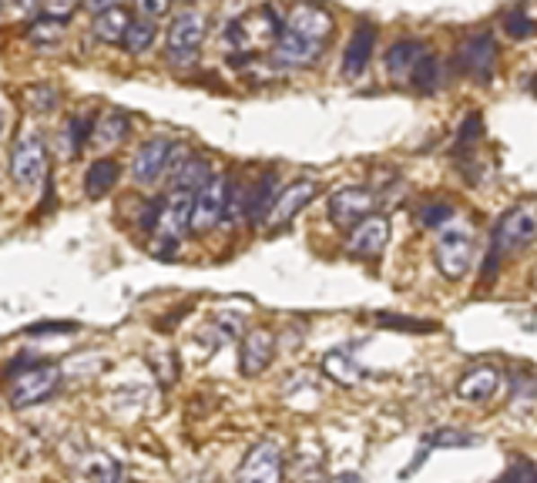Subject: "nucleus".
<instances>
[{
	"label": "nucleus",
	"mask_w": 537,
	"mask_h": 483,
	"mask_svg": "<svg viewBox=\"0 0 537 483\" xmlns=\"http://www.w3.org/2000/svg\"><path fill=\"white\" fill-rule=\"evenodd\" d=\"M282 31L286 27L279 24V17L276 11H268V7H256V11L242 13V17H235L225 31V40H229L235 51H245V54H259V51H268V48H276L282 38Z\"/></svg>",
	"instance_id": "obj_1"
},
{
	"label": "nucleus",
	"mask_w": 537,
	"mask_h": 483,
	"mask_svg": "<svg viewBox=\"0 0 537 483\" xmlns=\"http://www.w3.org/2000/svg\"><path fill=\"white\" fill-rule=\"evenodd\" d=\"M11 179L17 189H38L48 181V148L38 131H21L11 148Z\"/></svg>",
	"instance_id": "obj_2"
},
{
	"label": "nucleus",
	"mask_w": 537,
	"mask_h": 483,
	"mask_svg": "<svg viewBox=\"0 0 537 483\" xmlns=\"http://www.w3.org/2000/svg\"><path fill=\"white\" fill-rule=\"evenodd\" d=\"M537 239V208L531 205H514L504 215L497 218L494 225V249L490 252L497 255H511L527 249L531 242Z\"/></svg>",
	"instance_id": "obj_3"
},
{
	"label": "nucleus",
	"mask_w": 537,
	"mask_h": 483,
	"mask_svg": "<svg viewBox=\"0 0 537 483\" xmlns=\"http://www.w3.org/2000/svg\"><path fill=\"white\" fill-rule=\"evenodd\" d=\"M473 262V235L467 225H457V218L444 225L436 239V266L444 272V279H463Z\"/></svg>",
	"instance_id": "obj_4"
},
{
	"label": "nucleus",
	"mask_w": 537,
	"mask_h": 483,
	"mask_svg": "<svg viewBox=\"0 0 537 483\" xmlns=\"http://www.w3.org/2000/svg\"><path fill=\"white\" fill-rule=\"evenodd\" d=\"M205 34H208V27H205V17L198 11H181L172 27H168V38H165V51H168V61L175 64H189L195 61V54L202 48Z\"/></svg>",
	"instance_id": "obj_5"
},
{
	"label": "nucleus",
	"mask_w": 537,
	"mask_h": 483,
	"mask_svg": "<svg viewBox=\"0 0 537 483\" xmlns=\"http://www.w3.org/2000/svg\"><path fill=\"white\" fill-rule=\"evenodd\" d=\"M11 382V403L17 409L24 407H38L44 403L48 396L57 390V382H61V369L57 366H48V363H38V366L24 369L21 376H13Z\"/></svg>",
	"instance_id": "obj_6"
},
{
	"label": "nucleus",
	"mask_w": 537,
	"mask_h": 483,
	"mask_svg": "<svg viewBox=\"0 0 537 483\" xmlns=\"http://www.w3.org/2000/svg\"><path fill=\"white\" fill-rule=\"evenodd\" d=\"M229 175H212L202 189L195 191V218L192 232H212L216 225L225 222V208H229Z\"/></svg>",
	"instance_id": "obj_7"
},
{
	"label": "nucleus",
	"mask_w": 537,
	"mask_h": 483,
	"mask_svg": "<svg viewBox=\"0 0 537 483\" xmlns=\"http://www.w3.org/2000/svg\"><path fill=\"white\" fill-rule=\"evenodd\" d=\"M373 198L370 189H359V185H346V189H336L330 195V222L339 225V229H353L363 218L373 215Z\"/></svg>",
	"instance_id": "obj_8"
},
{
	"label": "nucleus",
	"mask_w": 537,
	"mask_h": 483,
	"mask_svg": "<svg viewBox=\"0 0 537 483\" xmlns=\"http://www.w3.org/2000/svg\"><path fill=\"white\" fill-rule=\"evenodd\" d=\"M172 152H175V141L172 138H165V135L148 138L131 158V179L141 181V185H154L172 165Z\"/></svg>",
	"instance_id": "obj_9"
},
{
	"label": "nucleus",
	"mask_w": 537,
	"mask_h": 483,
	"mask_svg": "<svg viewBox=\"0 0 537 483\" xmlns=\"http://www.w3.org/2000/svg\"><path fill=\"white\" fill-rule=\"evenodd\" d=\"M320 195V185L313 179H303V181H293V185H286V189L276 195V202H272V208H268V215H266V225L272 232L276 229H286L289 222H293L303 208H306L313 198Z\"/></svg>",
	"instance_id": "obj_10"
},
{
	"label": "nucleus",
	"mask_w": 537,
	"mask_h": 483,
	"mask_svg": "<svg viewBox=\"0 0 537 483\" xmlns=\"http://www.w3.org/2000/svg\"><path fill=\"white\" fill-rule=\"evenodd\" d=\"M457 67L467 77L487 84L494 77V67H497V44H494V38L484 31V34H473V38L463 40L461 54H457Z\"/></svg>",
	"instance_id": "obj_11"
},
{
	"label": "nucleus",
	"mask_w": 537,
	"mask_h": 483,
	"mask_svg": "<svg viewBox=\"0 0 537 483\" xmlns=\"http://www.w3.org/2000/svg\"><path fill=\"white\" fill-rule=\"evenodd\" d=\"M386 242H390V218L386 215H370L363 218L359 225L349 229V239H346V252L353 255V259H380L386 249Z\"/></svg>",
	"instance_id": "obj_12"
},
{
	"label": "nucleus",
	"mask_w": 537,
	"mask_h": 483,
	"mask_svg": "<svg viewBox=\"0 0 537 483\" xmlns=\"http://www.w3.org/2000/svg\"><path fill=\"white\" fill-rule=\"evenodd\" d=\"M192 218H195V191L175 189L165 198L162 222H158L154 235H165V239H181L185 232L192 229Z\"/></svg>",
	"instance_id": "obj_13"
},
{
	"label": "nucleus",
	"mask_w": 537,
	"mask_h": 483,
	"mask_svg": "<svg viewBox=\"0 0 537 483\" xmlns=\"http://www.w3.org/2000/svg\"><path fill=\"white\" fill-rule=\"evenodd\" d=\"M282 473H286V457H282V450L276 443H259L252 446V453L245 457V463L239 467V477L242 480H262V483H276L282 480Z\"/></svg>",
	"instance_id": "obj_14"
},
{
	"label": "nucleus",
	"mask_w": 537,
	"mask_h": 483,
	"mask_svg": "<svg viewBox=\"0 0 537 483\" xmlns=\"http://www.w3.org/2000/svg\"><path fill=\"white\" fill-rule=\"evenodd\" d=\"M322 54V40H309L303 34H295V31H282L279 44L272 48V57L279 67H309V64H316Z\"/></svg>",
	"instance_id": "obj_15"
},
{
	"label": "nucleus",
	"mask_w": 537,
	"mask_h": 483,
	"mask_svg": "<svg viewBox=\"0 0 537 483\" xmlns=\"http://www.w3.org/2000/svg\"><path fill=\"white\" fill-rule=\"evenodd\" d=\"M286 27L309 40H322V44H326V40L333 38L336 24H333V17H330V11H322L316 4H295L293 11H289Z\"/></svg>",
	"instance_id": "obj_16"
},
{
	"label": "nucleus",
	"mask_w": 537,
	"mask_h": 483,
	"mask_svg": "<svg viewBox=\"0 0 537 483\" xmlns=\"http://www.w3.org/2000/svg\"><path fill=\"white\" fill-rule=\"evenodd\" d=\"M272 353H276V336L268 329H252L239 349V369L245 376H259L272 363Z\"/></svg>",
	"instance_id": "obj_17"
},
{
	"label": "nucleus",
	"mask_w": 537,
	"mask_h": 483,
	"mask_svg": "<svg viewBox=\"0 0 537 483\" xmlns=\"http://www.w3.org/2000/svg\"><path fill=\"white\" fill-rule=\"evenodd\" d=\"M373 48H376V27L373 24H359L353 31V38L346 44L343 54V75L346 77H359L366 71V64L373 57Z\"/></svg>",
	"instance_id": "obj_18"
},
{
	"label": "nucleus",
	"mask_w": 537,
	"mask_h": 483,
	"mask_svg": "<svg viewBox=\"0 0 537 483\" xmlns=\"http://www.w3.org/2000/svg\"><path fill=\"white\" fill-rule=\"evenodd\" d=\"M500 386V373L494 366H477L471 369L467 376H461L457 382V396L461 400H471V403H487L490 396L497 393Z\"/></svg>",
	"instance_id": "obj_19"
},
{
	"label": "nucleus",
	"mask_w": 537,
	"mask_h": 483,
	"mask_svg": "<svg viewBox=\"0 0 537 483\" xmlns=\"http://www.w3.org/2000/svg\"><path fill=\"white\" fill-rule=\"evenodd\" d=\"M75 473L81 480H91V483H115L121 480V463H118L111 453L91 450V453H84V457L77 460Z\"/></svg>",
	"instance_id": "obj_20"
},
{
	"label": "nucleus",
	"mask_w": 537,
	"mask_h": 483,
	"mask_svg": "<svg viewBox=\"0 0 537 483\" xmlns=\"http://www.w3.org/2000/svg\"><path fill=\"white\" fill-rule=\"evenodd\" d=\"M423 54H427V48H423L420 40H397L390 51H386V71H390V77H397V81H409V75H413V67H417V61H420Z\"/></svg>",
	"instance_id": "obj_21"
},
{
	"label": "nucleus",
	"mask_w": 537,
	"mask_h": 483,
	"mask_svg": "<svg viewBox=\"0 0 537 483\" xmlns=\"http://www.w3.org/2000/svg\"><path fill=\"white\" fill-rule=\"evenodd\" d=\"M322 373L333 382H339V386H357V382H363V366L349 356V349H330V353L322 356Z\"/></svg>",
	"instance_id": "obj_22"
},
{
	"label": "nucleus",
	"mask_w": 537,
	"mask_h": 483,
	"mask_svg": "<svg viewBox=\"0 0 537 483\" xmlns=\"http://www.w3.org/2000/svg\"><path fill=\"white\" fill-rule=\"evenodd\" d=\"M118 175H121V168H118L115 158H98V162H91L88 171H84V191H88V198H104L108 191L115 189Z\"/></svg>",
	"instance_id": "obj_23"
},
{
	"label": "nucleus",
	"mask_w": 537,
	"mask_h": 483,
	"mask_svg": "<svg viewBox=\"0 0 537 483\" xmlns=\"http://www.w3.org/2000/svg\"><path fill=\"white\" fill-rule=\"evenodd\" d=\"M131 27V17L121 7H111V11H101L94 13V24H91V31H94V38L101 40V44H121L125 40V34H128Z\"/></svg>",
	"instance_id": "obj_24"
},
{
	"label": "nucleus",
	"mask_w": 537,
	"mask_h": 483,
	"mask_svg": "<svg viewBox=\"0 0 537 483\" xmlns=\"http://www.w3.org/2000/svg\"><path fill=\"white\" fill-rule=\"evenodd\" d=\"M131 135V121L128 115H121V111H108L101 115L98 127H94V145H101V148H111V145H121V141Z\"/></svg>",
	"instance_id": "obj_25"
},
{
	"label": "nucleus",
	"mask_w": 537,
	"mask_h": 483,
	"mask_svg": "<svg viewBox=\"0 0 537 483\" xmlns=\"http://www.w3.org/2000/svg\"><path fill=\"white\" fill-rule=\"evenodd\" d=\"M208 179H212V165H208V158L192 154V158H185V165L175 171V189L198 191Z\"/></svg>",
	"instance_id": "obj_26"
},
{
	"label": "nucleus",
	"mask_w": 537,
	"mask_h": 483,
	"mask_svg": "<svg viewBox=\"0 0 537 483\" xmlns=\"http://www.w3.org/2000/svg\"><path fill=\"white\" fill-rule=\"evenodd\" d=\"M276 202V171H268L259 179V185L252 189V198H249V218L259 222V225H266V215L268 208Z\"/></svg>",
	"instance_id": "obj_27"
},
{
	"label": "nucleus",
	"mask_w": 537,
	"mask_h": 483,
	"mask_svg": "<svg viewBox=\"0 0 537 483\" xmlns=\"http://www.w3.org/2000/svg\"><path fill=\"white\" fill-rule=\"evenodd\" d=\"M436 77H440V64H436L434 54H423L417 67H413V75H409V84L420 91V94H430L436 91Z\"/></svg>",
	"instance_id": "obj_28"
},
{
	"label": "nucleus",
	"mask_w": 537,
	"mask_h": 483,
	"mask_svg": "<svg viewBox=\"0 0 537 483\" xmlns=\"http://www.w3.org/2000/svg\"><path fill=\"white\" fill-rule=\"evenodd\" d=\"M154 24L152 21H131V27H128V34H125V40H121V48L128 54H145L148 48H152V40H154Z\"/></svg>",
	"instance_id": "obj_29"
},
{
	"label": "nucleus",
	"mask_w": 537,
	"mask_h": 483,
	"mask_svg": "<svg viewBox=\"0 0 537 483\" xmlns=\"http://www.w3.org/2000/svg\"><path fill=\"white\" fill-rule=\"evenodd\" d=\"M65 34V21L61 17H51V13H44L40 21L27 27V38L34 40V44H54V40H61Z\"/></svg>",
	"instance_id": "obj_30"
},
{
	"label": "nucleus",
	"mask_w": 537,
	"mask_h": 483,
	"mask_svg": "<svg viewBox=\"0 0 537 483\" xmlns=\"http://www.w3.org/2000/svg\"><path fill=\"white\" fill-rule=\"evenodd\" d=\"M249 198H252V189H242L239 181H229V208H225V225H242V215H249Z\"/></svg>",
	"instance_id": "obj_31"
},
{
	"label": "nucleus",
	"mask_w": 537,
	"mask_h": 483,
	"mask_svg": "<svg viewBox=\"0 0 537 483\" xmlns=\"http://www.w3.org/2000/svg\"><path fill=\"white\" fill-rule=\"evenodd\" d=\"M500 24H504V31H507L514 40H524V38H534L537 34V21L534 17H527L521 7H514V11L504 13V17H500Z\"/></svg>",
	"instance_id": "obj_32"
},
{
	"label": "nucleus",
	"mask_w": 537,
	"mask_h": 483,
	"mask_svg": "<svg viewBox=\"0 0 537 483\" xmlns=\"http://www.w3.org/2000/svg\"><path fill=\"white\" fill-rule=\"evenodd\" d=\"M457 218V208L450 202H430L420 208V225L423 229H444Z\"/></svg>",
	"instance_id": "obj_33"
},
{
	"label": "nucleus",
	"mask_w": 537,
	"mask_h": 483,
	"mask_svg": "<svg viewBox=\"0 0 537 483\" xmlns=\"http://www.w3.org/2000/svg\"><path fill=\"white\" fill-rule=\"evenodd\" d=\"M88 135H94V115H77L67 121V152L77 154L88 145Z\"/></svg>",
	"instance_id": "obj_34"
},
{
	"label": "nucleus",
	"mask_w": 537,
	"mask_h": 483,
	"mask_svg": "<svg viewBox=\"0 0 537 483\" xmlns=\"http://www.w3.org/2000/svg\"><path fill=\"white\" fill-rule=\"evenodd\" d=\"M57 101H61V94H57V88L54 84H38V88L27 91V104H31V111H54L57 108Z\"/></svg>",
	"instance_id": "obj_35"
},
{
	"label": "nucleus",
	"mask_w": 537,
	"mask_h": 483,
	"mask_svg": "<svg viewBox=\"0 0 537 483\" xmlns=\"http://www.w3.org/2000/svg\"><path fill=\"white\" fill-rule=\"evenodd\" d=\"M376 322L386 326V329H407V332H434V322H423V319H403V316H386V312H376Z\"/></svg>",
	"instance_id": "obj_36"
},
{
	"label": "nucleus",
	"mask_w": 537,
	"mask_h": 483,
	"mask_svg": "<svg viewBox=\"0 0 537 483\" xmlns=\"http://www.w3.org/2000/svg\"><path fill=\"white\" fill-rule=\"evenodd\" d=\"M427 440H430V446H473L477 443V436L461 433V430H440V433H434V436H427Z\"/></svg>",
	"instance_id": "obj_37"
},
{
	"label": "nucleus",
	"mask_w": 537,
	"mask_h": 483,
	"mask_svg": "<svg viewBox=\"0 0 537 483\" xmlns=\"http://www.w3.org/2000/svg\"><path fill=\"white\" fill-rule=\"evenodd\" d=\"M480 135H484V121H480L477 115H467L461 135H457V145H461V148H471V145H477Z\"/></svg>",
	"instance_id": "obj_38"
},
{
	"label": "nucleus",
	"mask_w": 537,
	"mask_h": 483,
	"mask_svg": "<svg viewBox=\"0 0 537 483\" xmlns=\"http://www.w3.org/2000/svg\"><path fill=\"white\" fill-rule=\"evenodd\" d=\"M152 369H154V376L165 382V386H172V382H175V376H179V369H175V359H172V353L152 356Z\"/></svg>",
	"instance_id": "obj_39"
},
{
	"label": "nucleus",
	"mask_w": 537,
	"mask_h": 483,
	"mask_svg": "<svg viewBox=\"0 0 537 483\" xmlns=\"http://www.w3.org/2000/svg\"><path fill=\"white\" fill-rule=\"evenodd\" d=\"M212 329H218V339H235V336L242 332V326H239L235 316H218L212 319Z\"/></svg>",
	"instance_id": "obj_40"
},
{
	"label": "nucleus",
	"mask_w": 537,
	"mask_h": 483,
	"mask_svg": "<svg viewBox=\"0 0 537 483\" xmlns=\"http://www.w3.org/2000/svg\"><path fill=\"white\" fill-rule=\"evenodd\" d=\"M40 7H44V13H51V17H61V21H67V17L75 13L77 0H40Z\"/></svg>",
	"instance_id": "obj_41"
},
{
	"label": "nucleus",
	"mask_w": 537,
	"mask_h": 483,
	"mask_svg": "<svg viewBox=\"0 0 537 483\" xmlns=\"http://www.w3.org/2000/svg\"><path fill=\"white\" fill-rule=\"evenodd\" d=\"M135 7H138L145 17H162V13L172 7V0H135Z\"/></svg>",
	"instance_id": "obj_42"
},
{
	"label": "nucleus",
	"mask_w": 537,
	"mask_h": 483,
	"mask_svg": "<svg viewBox=\"0 0 537 483\" xmlns=\"http://www.w3.org/2000/svg\"><path fill=\"white\" fill-rule=\"evenodd\" d=\"M75 322H40V326H31L27 336H48V332H75Z\"/></svg>",
	"instance_id": "obj_43"
},
{
	"label": "nucleus",
	"mask_w": 537,
	"mask_h": 483,
	"mask_svg": "<svg viewBox=\"0 0 537 483\" xmlns=\"http://www.w3.org/2000/svg\"><path fill=\"white\" fill-rule=\"evenodd\" d=\"M507 477H511V480H517V477H531V480H537V467L534 463H517V467L507 470Z\"/></svg>",
	"instance_id": "obj_44"
},
{
	"label": "nucleus",
	"mask_w": 537,
	"mask_h": 483,
	"mask_svg": "<svg viewBox=\"0 0 537 483\" xmlns=\"http://www.w3.org/2000/svg\"><path fill=\"white\" fill-rule=\"evenodd\" d=\"M84 7L91 13H101V11H111V7H121V0H84Z\"/></svg>",
	"instance_id": "obj_45"
},
{
	"label": "nucleus",
	"mask_w": 537,
	"mask_h": 483,
	"mask_svg": "<svg viewBox=\"0 0 537 483\" xmlns=\"http://www.w3.org/2000/svg\"><path fill=\"white\" fill-rule=\"evenodd\" d=\"M11 7H17V11H24V13H31L34 7H40V0H7Z\"/></svg>",
	"instance_id": "obj_46"
}]
</instances>
